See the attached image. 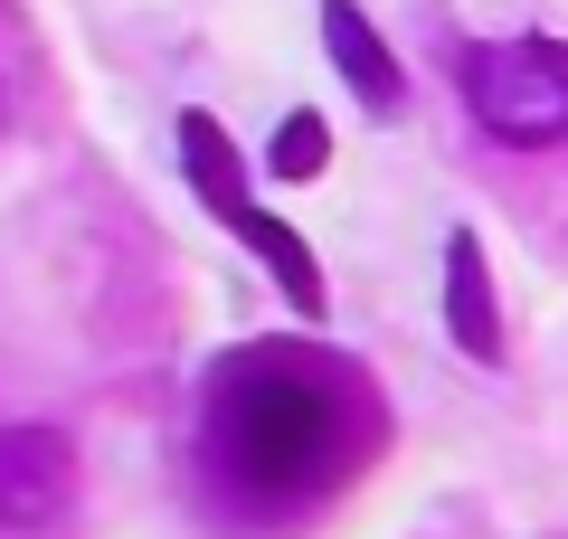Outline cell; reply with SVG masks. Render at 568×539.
<instances>
[{
	"label": "cell",
	"mask_w": 568,
	"mask_h": 539,
	"mask_svg": "<svg viewBox=\"0 0 568 539\" xmlns=\"http://www.w3.org/2000/svg\"><path fill=\"white\" fill-rule=\"evenodd\" d=\"M323 48H332V67H342V85H351L361 114H398L407 104V67H398V48L369 29L361 0H323Z\"/></svg>",
	"instance_id": "5"
},
{
	"label": "cell",
	"mask_w": 568,
	"mask_h": 539,
	"mask_svg": "<svg viewBox=\"0 0 568 539\" xmlns=\"http://www.w3.org/2000/svg\"><path fill=\"white\" fill-rule=\"evenodd\" d=\"M77 501V436L67 426H0V530H48Z\"/></svg>",
	"instance_id": "4"
},
{
	"label": "cell",
	"mask_w": 568,
	"mask_h": 539,
	"mask_svg": "<svg viewBox=\"0 0 568 539\" xmlns=\"http://www.w3.org/2000/svg\"><path fill=\"white\" fill-rule=\"evenodd\" d=\"M181 180H190V200H200L209 218L227 227V237H246V246L265 256V275L284 284V303H294L304 322H323V303H332L323 256H313V246L294 237L284 218H265V209L246 200V161H237V142H227V133H219V114H200V104L181 114Z\"/></svg>",
	"instance_id": "3"
},
{
	"label": "cell",
	"mask_w": 568,
	"mask_h": 539,
	"mask_svg": "<svg viewBox=\"0 0 568 539\" xmlns=\"http://www.w3.org/2000/svg\"><path fill=\"white\" fill-rule=\"evenodd\" d=\"M446 340L465 359H484V369H503V303H493V265L484 246L455 227L446 237Z\"/></svg>",
	"instance_id": "6"
},
{
	"label": "cell",
	"mask_w": 568,
	"mask_h": 539,
	"mask_svg": "<svg viewBox=\"0 0 568 539\" xmlns=\"http://www.w3.org/2000/svg\"><path fill=\"white\" fill-rule=\"evenodd\" d=\"M455 95L503 152H568V48L549 39H474L455 58Z\"/></svg>",
	"instance_id": "2"
},
{
	"label": "cell",
	"mask_w": 568,
	"mask_h": 539,
	"mask_svg": "<svg viewBox=\"0 0 568 539\" xmlns=\"http://www.w3.org/2000/svg\"><path fill=\"white\" fill-rule=\"evenodd\" d=\"M265 171H275V180H323L332 171V123L313 114V104H304V114H284V133L265 142Z\"/></svg>",
	"instance_id": "7"
},
{
	"label": "cell",
	"mask_w": 568,
	"mask_h": 539,
	"mask_svg": "<svg viewBox=\"0 0 568 539\" xmlns=\"http://www.w3.org/2000/svg\"><path fill=\"white\" fill-rule=\"evenodd\" d=\"M379 407L342 359L294 340H246L200 398V492L237 520H304L361 474Z\"/></svg>",
	"instance_id": "1"
}]
</instances>
